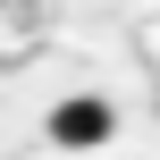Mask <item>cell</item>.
<instances>
[{
  "label": "cell",
  "instance_id": "6da1fadb",
  "mask_svg": "<svg viewBox=\"0 0 160 160\" xmlns=\"http://www.w3.org/2000/svg\"><path fill=\"white\" fill-rule=\"evenodd\" d=\"M42 135H51L68 160H84L93 143H110V135H118V110H110L101 93H68V101L51 110V127H42Z\"/></svg>",
  "mask_w": 160,
  "mask_h": 160
}]
</instances>
